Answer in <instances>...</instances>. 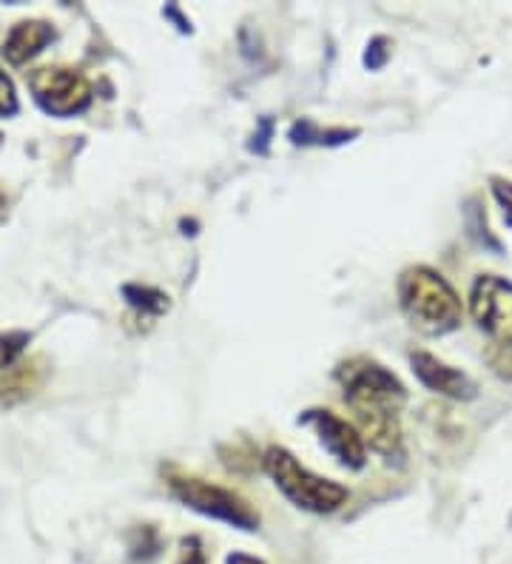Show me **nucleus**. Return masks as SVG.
I'll return each mask as SVG.
<instances>
[{
	"mask_svg": "<svg viewBox=\"0 0 512 564\" xmlns=\"http://www.w3.org/2000/svg\"><path fill=\"white\" fill-rule=\"evenodd\" d=\"M345 386V402L356 413L362 436L373 451L384 456L399 454L402 447V427H399V405L404 402V386L388 368L353 359L339 368Z\"/></svg>",
	"mask_w": 512,
	"mask_h": 564,
	"instance_id": "obj_1",
	"label": "nucleus"
},
{
	"mask_svg": "<svg viewBox=\"0 0 512 564\" xmlns=\"http://www.w3.org/2000/svg\"><path fill=\"white\" fill-rule=\"evenodd\" d=\"M399 303L410 325L431 337L456 330L461 323V300L450 282L427 265L404 271L399 280Z\"/></svg>",
	"mask_w": 512,
	"mask_h": 564,
	"instance_id": "obj_2",
	"label": "nucleus"
},
{
	"mask_svg": "<svg viewBox=\"0 0 512 564\" xmlns=\"http://www.w3.org/2000/svg\"><path fill=\"white\" fill-rule=\"evenodd\" d=\"M265 470L296 508H305L311 513H334L348 502V488L302 468L296 456L285 447H268Z\"/></svg>",
	"mask_w": 512,
	"mask_h": 564,
	"instance_id": "obj_3",
	"label": "nucleus"
},
{
	"mask_svg": "<svg viewBox=\"0 0 512 564\" xmlns=\"http://www.w3.org/2000/svg\"><path fill=\"white\" fill-rule=\"evenodd\" d=\"M168 485L171 494L177 496L179 502L203 513V517L219 519V522H228L239 530L260 528V513L242 496L233 494V490L205 482V479H197V476H171Z\"/></svg>",
	"mask_w": 512,
	"mask_h": 564,
	"instance_id": "obj_4",
	"label": "nucleus"
},
{
	"mask_svg": "<svg viewBox=\"0 0 512 564\" xmlns=\"http://www.w3.org/2000/svg\"><path fill=\"white\" fill-rule=\"evenodd\" d=\"M32 95L43 111L55 118H75L91 106L89 80L75 69L66 66H48L37 69L29 77Z\"/></svg>",
	"mask_w": 512,
	"mask_h": 564,
	"instance_id": "obj_5",
	"label": "nucleus"
},
{
	"mask_svg": "<svg viewBox=\"0 0 512 564\" xmlns=\"http://www.w3.org/2000/svg\"><path fill=\"white\" fill-rule=\"evenodd\" d=\"M470 311L484 334L495 343L512 345V282L495 274L478 276L470 291Z\"/></svg>",
	"mask_w": 512,
	"mask_h": 564,
	"instance_id": "obj_6",
	"label": "nucleus"
},
{
	"mask_svg": "<svg viewBox=\"0 0 512 564\" xmlns=\"http://www.w3.org/2000/svg\"><path fill=\"white\" fill-rule=\"evenodd\" d=\"M302 422L316 427L322 447H325L339 465H345V468L350 470L364 468V459H368V454H364V440L353 425H348V422L339 420V416L330 411H307L305 416H302Z\"/></svg>",
	"mask_w": 512,
	"mask_h": 564,
	"instance_id": "obj_7",
	"label": "nucleus"
},
{
	"mask_svg": "<svg viewBox=\"0 0 512 564\" xmlns=\"http://www.w3.org/2000/svg\"><path fill=\"white\" fill-rule=\"evenodd\" d=\"M410 362H413L416 377L422 379V386H427L431 391L444 393V397H453V400H470L472 391H476L465 373L450 368V365H444L442 359H436L433 354L418 351L410 357Z\"/></svg>",
	"mask_w": 512,
	"mask_h": 564,
	"instance_id": "obj_8",
	"label": "nucleus"
},
{
	"mask_svg": "<svg viewBox=\"0 0 512 564\" xmlns=\"http://www.w3.org/2000/svg\"><path fill=\"white\" fill-rule=\"evenodd\" d=\"M55 41V29L48 26L46 21H23L9 32V37L3 41V57H7L12 66H23V63L32 61L34 55H41L48 43Z\"/></svg>",
	"mask_w": 512,
	"mask_h": 564,
	"instance_id": "obj_9",
	"label": "nucleus"
},
{
	"mask_svg": "<svg viewBox=\"0 0 512 564\" xmlns=\"http://www.w3.org/2000/svg\"><path fill=\"white\" fill-rule=\"evenodd\" d=\"M34 388H37V368H34V362L9 368L7 377L0 379V402L14 405V402L26 400Z\"/></svg>",
	"mask_w": 512,
	"mask_h": 564,
	"instance_id": "obj_10",
	"label": "nucleus"
},
{
	"mask_svg": "<svg viewBox=\"0 0 512 564\" xmlns=\"http://www.w3.org/2000/svg\"><path fill=\"white\" fill-rule=\"evenodd\" d=\"M356 131H319L314 123H307V120H302V123H296L294 129H291V140H294L296 145H336V143H345L348 138H353Z\"/></svg>",
	"mask_w": 512,
	"mask_h": 564,
	"instance_id": "obj_11",
	"label": "nucleus"
},
{
	"mask_svg": "<svg viewBox=\"0 0 512 564\" xmlns=\"http://www.w3.org/2000/svg\"><path fill=\"white\" fill-rule=\"evenodd\" d=\"M123 294L137 311H145V314H163V311H168V296H165L163 291H157V289H143V285H126Z\"/></svg>",
	"mask_w": 512,
	"mask_h": 564,
	"instance_id": "obj_12",
	"label": "nucleus"
},
{
	"mask_svg": "<svg viewBox=\"0 0 512 564\" xmlns=\"http://www.w3.org/2000/svg\"><path fill=\"white\" fill-rule=\"evenodd\" d=\"M26 345H29L26 330H7V334H0V371L14 368V362L21 359L23 351H26Z\"/></svg>",
	"mask_w": 512,
	"mask_h": 564,
	"instance_id": "obj_13",
	"label": "nucleus"
},
{
	"mask_svg": "<svg viewBox=\"0 0 512 564\" xmlns=\"http://www.w3.org/2000/svg\"><path fill=\"white\" fill-rule=\"evenodd\" d=\"M18 111V95H14V83L7 72H0V118H12Z\"/></svg>",
	"mask_w": 512,
	"mask_h": 564,
	"instance_id": "obj_14",
	"label": "nucleus"
},
{
	"mask_svg": "<svg viewBox=\"0 0 512 564\" xmlns=\"http://www.w3.org/2000/svg\"><path fill=\"white\" fill-rule=\"evenodd\" d=\"M492 194H495V200H499L501 208H504L506 226L512 228V183L510 180L492 177Z\"/></svg>",
	"mask_w": 512,
	"mask_h": 564,
	"instance_id": "obj_15",
	"label": "nucleus"
},
{
	"mask_svg": "<svg viewBox=\"0 0 512 564\" xmlns=\"http://www.w3.org/2000/svg\"><path fill=\"white\" fill-rule=\"evenodd\" d=\"M390 52H388V41L384 37H375V41H370L368 46V55H364V63H368L370 69H382L384 63H388Z\"/></svg>",
	"mask_w": 512,
	"mask_h": 564,
	"instance_id": "obj_16",
	"label": "nucleus"
},
{
	"mask_svg": "<svg viewBox=\"0 0 512 564\" xmlns=\"http://www.w3.org/2000/svg\"><path fill=\"white\" fill-rule=\"evenodd\" d=\"M179 564H208L205 562V553L199 547L197 539H185L183 542V562Z\"/></svg>",
	"mask_w": 512,
	"mask_h": 564,
	"instance_id": "obj_17",
	"label": "nucleus"
},
{
	"mask_svg": "<svg viewBox=\"0 0 512 564\" xmlns=\"http://www.w3.org/2000/svg\"><path fill=\"white\" fill-rule=\"evenodd\" d=\"M271 129H273L271 120H262V131L257 134V138H253V140H260V143L251 145L253 152H268V138H271Z\"/></svg>",
	"mask_w": 512,
	"mask_h": 564,
	"instance_id": "obj_18",
	"label": "nucleus"
},
{
	"mask_svg": "<svg viewBox=\"0 0 512 564\" xmlns=\"http://www.w3.org/2000/svg\"><path fill=\"white\" fill-rule=\"evenodd\" d=\"M228 564H265V562H260V558H253V556H246V553H233V556H228Z\"/></svg>",
	"mask_w": 512,
	"mask_h": 564,
	"instance_id": "obj_19",
	"label": "nucleus"
},
{
	"mask_svg": "<svg viewBox=\"0 0 512 564\" xmlns=\"http://www.w3.org/2000/svg\"><path fill=\"white\" fill-rule=\"evenodd\" d=\"M0 140H3V138H0Z\"/></svg>",
	"mask_w": 512,
	"mask_h": 564,
	"instance_id": "obj_20",
	"label": "nucleus"
}]
</instances>
